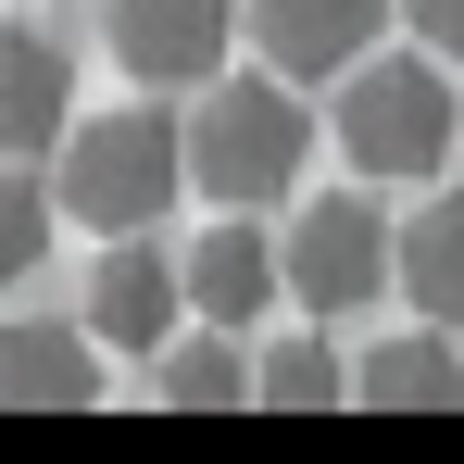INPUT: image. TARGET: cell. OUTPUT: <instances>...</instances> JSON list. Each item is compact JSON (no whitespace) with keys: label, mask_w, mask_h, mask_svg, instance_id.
Masks as SVG:
<instances>
[{"label":"cell","mask_w":464,"mask_h":464,"mask_svg":"<svg viewBox=\"0 0 464 464\" xmlns=\"http://www.w3.org/2000/svg\"><path fill=\"white\" fill-rule=\"evenodd\" d=\"M302 163H314V113L289 101V76H227L188 126V188H214L227 214H264Z\"/></svg>","instance_id":"1"},{"label":"cell","mask_w":464,"mask_h":464,"mask_svg":"<svg viewBox=\"0 0 464 464\" xmlns=\"http://www.w3.org/2000/svg\"><path fill=\"white\" fill-rule=\"evenodd\" d=\"M339 151L364 163V176H440V163L464 151V101L440 63H401V51H377V63H352L339 76Z\"/></svg>","instance_id":"2"},{"label":"cell","mask_w":464,"mask_h":464,"mask_svg":"<svg viewBox=\"0 0 464 464\" xmlns=\"http://www.w3.org/2000/svg\"><path fill=\"white\" fill-rule=\"evenodd\" d=\"M176 188H188V139L163 113H101L63 151V214L101 238H139L151 214H176Z\"/></svg>","instance_id":"3"},{"label":"cell","mask_w":464,"mask_h":464,"mask_svg":"<svg viewBox=\"0 0 464 464\" xmlns=\"http://www.w3.org/2000/svg\"><path fill=\"white\" fill-rule=\"evenodd\" d=\"M289 289L314 314H364L377 289H401V227L377 214V188H326L289 214Z\"/></svg>","instance_id":"4"},{"label":"cell","mask_w":464,"mask_h":464,"mask_svg":"<svg viewBox=\"0 0 464 464\" xmlns=\"http://www.w3.org/2000/svg\"><path fill=\"white\" fill-rule=\"evenodd\" d=\"M238 38V0H113V63L139 88H214Z\"/></svg>","instance_id":"5"},{"label":"cell","mask_w":464,"mask_h":464,"mask_svg":"<svg viewBox=\"0 0 464 464\" xmlns=\"http://www.w3.org/2000/svg\"><path fill=\"white\" fill-rule=\"evenodd\" d=\"M101 326L88 314H25V326H0V401L13 414H88L101 401Z\"/></svg>","instance_id":"6"},{"label":"cell","mask_w":464,"mask_h":464,"mask_svg":"<svg viewBox=\"0 0 464 464\" xmlns=\"http://www.w3.org/2000/svg\"><path fill=\"white\" fill-rule=\"evenodd\" d=\"M176 302H188V251L163 264V251H101L88 264V326H101V352H163L176 339Z\"/></svg>","instance_id":"7"},{"label":"cell","mask_w":464,"mask_h":464,"mask_svg":"<svg viewBox=\"0 0 464 464\" xmlns=\"http://www.w3.org/2000/svg\"><path fill=\"white\" fill-rule=\"evenodd\" d=\"M377 13L389 0H251V38L276 76H352L377 51Z\"/></svg>","instance_id":"8"},{"label":"cell","mask_w":464,"mask_h":464,"mask_svg":"<svg viewBox=\"0 0 464 464\" xmlns=\"http://www.w3.org/2000/svg\"><path fill=\"white\" fill-rule=\"evenodd\" d=\"M276 289H289V251L251 227V214H227V227L188 251V314H201V326H251Z\"/></svg>","instance_id":"9"},{"label":"cell","mask_w":464,"mask_h":464,"mask_svg":"<svg viewBox=\"0 0 464 464\" xmlns=\"http://www.w3.org/2000/svg\"><path fill=\"white\" fill-rule=\"evenodd\" d=\"M63 113H76L63 51H51L38 25H0V163H38L51 139H63Z\"/></svg>","instance_id":"10"},{"label":"cell","mask_w":464,"mask_h":464,"mask_svg":"<svg viewBox=\"0 0 464 464\" xmlns=\"http://www.w3.org/2000/svg\"><path fill=\"white\" fill-rule=\"evenodd\" d=\"M352 401H377V414H464L452 339H377V352L352 364Z\"/></svg>","instance_id":"11"},{"label":"cell","mask_w":464,"mask_h":464,"mask_svg":"<svg viewBox=\"0 0 464 464\" xmlns=\"http://www.w3.org/2000/svg\"><path fill=\"white\" fill-rule=\"evenodd\" d=\"M151 401H163V414H238V401H264V389H251V364H238L227 326H201V339H163Z\"/></svg>","instance_id":"12"},{"label":"cell","mask_w":464,"mask_h":464,"mask_svg":"<svg viewBox=\"0 0 464 464\" xmlns=\"http://www.w3.org/2000/svg\"><path fill=\"white\" fill-rule=\"evenodd\" d=\"M401 302L427 326H464V201H427L401 227Z\"/></svg>","instance_id":"13"},{"label":"cell","mask_w":464,"mask_h":464,"mask_svg":"<svg viewBox=\"0 0 464 464\" xmlns=\"http://www.w3.org/2000/svg\"><path fill=\"white\" fill-rule=\"evenodd\" d=\"M251 389H264L276 414H326V401H352V377H339V352H326V339H276V352L251 364Z\"/></svg>","instance_id":"14"},{"label":"cell","mask_w":464,"mask_h":464,"mask_svg":"<svg viewBox=\"0 0 464 464\" xmlns=\"http://www.w3.org/2000/svg\"><path fill=\"white\" fill-rule=\"evenodd\" d=\"M38 264H51V188L0 176V289H13V276H38Z\"/></svg>","instance_id":"15"},{"label":"cell","mask_w":464,"mask_h":464,"mask_svg":"<svg viewBox=\"0 0 464 464\" xmlns=\"http://www.w3.org/2000/svg\"><path fill=\"white\" fill-rule=\"evenodd\" d=\"M401 13H414V38H427L440 63H464V0H401Z\"/></svg>","instance_id":"16"}]
</instances>
